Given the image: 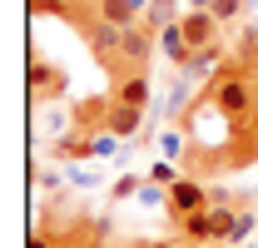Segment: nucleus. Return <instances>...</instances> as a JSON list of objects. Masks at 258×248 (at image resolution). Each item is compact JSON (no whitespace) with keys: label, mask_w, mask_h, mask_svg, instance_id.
Instances as JSON below:
<instances>
[{"label":"nucleus","mask_w":258,"mask_h":248,"mask_svg":"<svg viewBox=\"0 0 258 248\" xmlns=\"http://www.w3.org/2000/svg\"><path fill=\"white\" fill-rule=\"evenodd\" d=\"M154 50H159V30H149L144 20L129 25L124 40H119V75H124V70H149Z\"/></svg>","instance_id":"f03ea898"},{"label":"nucleus","mask_w":258,"mask_h":248,"mask_svg":"<svg viewBox=\"0 0 258 248\" xmlns=\"http://www.w3.org/2000/svg\"><path fill=\"white\" fill-rule=\"evenodd\" d=\"M209 10H214V20H219V25H238V20H243V10H248V0H214V5H209Z\"/></svg>","instance_id":"2eb2a0df"},{"label":"nucleus","mask_w":258,"mask_h":248,"mask_svg":"<svg viewBox=\"0 0 258 248\" xmlns=\"http://www.w3.org/2000/svg\"><path fill=\"white\" fill-rule=\"evenodd\" d=\"M149 70H124L119 80H114V90H109V99L114 104H134V109H149Z\"/></svg>","instance_id":"423d86ee"},{"label":"nucleus","mask_w":258,"mask_h":248,"mask_svg":"<svg viewBox=\"0 0 258 248\" xmlns=\"http://www.w3.org/2000/svg\"><path fill=\"white\" fill-rule=\"evenodd\" d=\"M179 30L189 35L194 50H204V45H214V40L224 35V25L214 20V10H184V15H179Z\"/></svg>","instance_id":"0eeeda50"},{"label":"nucleus","mask_w":258,"mask_h":248,"mask_svg":"<svg viewBox=\"0 0 258 248\" xmlns=\"http://www.w3.org/2000/svg\"><path fill=\"white\" fill-rule=\"evenodd\" d=\"M25 248H64L60 233H50V228H35L30 238H25Z\"/></svg>","instance_id":"dca6fc26"},{"label":"nucleus","mask_w":258,"mask_h":248,"mask_svg":"<svg viewBox=\"0 0 258 248\" xmlns=\"http://www.w3.org/2000/svg\"><path fill=\"white\" fill-rule=\"evenodd\" d=\"M174 20H179V0H149V10H144L149 30H169Z\"/></svg>","instance_id":"ddd939ff"},{"label":"nucleus","mask_w":258,"mask_h":248,"mask_svg":"<svg viewBox=\"0 0 258 248\" xmlns=\"http://www.w3.org/2000/svg\"><path fill=\"white\" fill-rule=\"evenodd\" d=\"M159 50H164V60L174 65V70H189V60H194V45H189V35L179 30V20L169 30H159Z\"/></svg>","instance_id":"9d476101"},{"label":"nucleus","mask_w":258,"mask_h":248,"mask_svg":"<svg viewBox=\"0 0 258 248\" xmlns=\"http://www.w3.org/2000/svg\"><path fill=\"white\" fill-rule=\"evenodd\" d=\"M119 248H149V243H119Z\"/></svg>","instance_id":"5701e85b"},{"label":"nucleus","mask_w":258,"mask_h":248,"mask_svg":"<svg viewBox=\"0 0 258 248\" xmlns=\"http://www.w3.org/2000/svg\"><path fill=\"white\" fill-rule=\"evenodd\" d=\"M90 5H95L99 20H109V25H119V30L139 25V10H134V0H90Z\"/></svg>","instance_id":"9b49d317"},{"label":"nucleus","mask_w":258,"mask_h":248,"mask_svg":"<svg viewBox=\"0 0 258 248\" xmlns=\"http://www.w3.org/2000/svg\"><path fill=\"white\" fill-rule=\"evenodd\" d=\"M253 228H258V209H248V204H243V209H238V223H233V233L224 238V248L248 243V238H253Z\"/></svg>","instance_id":"4468645a"},{"label":"nucleus","mask_w":258,"mask_h":248,"mask_svg":"<svg viewBox=\"0 0 258 248\" xmlns=\"http://www.w3.org/2000/svg\"><path fill=\"white\" fill-rule=\"evenodd\" d=\"M64 85H70V75H64L60 65H45L40 55H30V99H60Z\"/></svg>","instance_id":"39448f33"},{"label":"nucleus","mask_w":258,"mask_h":248,"mask_svg":"<svg viewBox=\"0 0 258 248\" xmlns=\"http://www.w3.org/2000/svg\"><path fill=\"white\" fill-rule=\"evenodd\" d=\"M199 99H204V104H209V109L233 129V134H238V129H248V124L258 119V109H253V85H248V65H238V60L219 65V75H209V80H204Z\"/></svg>","instance_id":"f257e3e1"},{"label":"nucleus","mask_w":258,"mask_h":248,"mask_svg":"<svg viewBox=\"0 0 258 248\" xmlns=\"http://www.w3.org/2000/svg\"><path fill=\"white\" fill-rule=\"evenodd\" d=\"M214 65H228V55H224V45H219V40H214V45H204V50H194V60H189L184 75H189V80H209L204 70H214Z\"/></svg>","instance_id":"f8f14e48"},{"label":"nucleus","mask_w":258,"mask_h":248,"mask_svg":"<svg viewBox=\"0 0 258 248\" xmlns=\"http://www.w3.org/2000/svg\"><path fill=\"white\" fill-rule=\"evenodd\" d=\"M139 174H124V179H119V184H114V199H129V194H139Z\"/></svg>","instance_id":"f3484780"},{"label":"nucleus","mask_w":258,"mask_h":248,"mask_svg":"<svg viewBox=\"0 0 258 248\" xmlns=\"http://www.w3.org/2000/svg\"><path fill=\"white\" fill-rule=\"evenodd\" d=\"M169 214H174V223L179 218H189V214H199V209H209V189L199 184L194 174H179L174 184H169V204H164Z\"/></svg>","instance_id":"7ed1b4c3"},{"label":"nucleus","mask_w":258,"mask_h":248,"mask_svg":"<svg viewBox=\"0 0 258 248\" xmlns=\"http://www.w3.org/2000/svg\"><path fill=\"white\" fill-rule=\"evenodd\" d=\"M149 179H159V184H174L179 174H174V164H154V169H149Z\"/></svg>","instance_id":"a211bd4d"},{"label":"nucleus","mask_w":258,"mask_h":248,"mask_svg":"<svg viewBox=\"0 0 258 248\" xmlns=\"http://www.w3.org/2000/svg\"><path fill=\"white\" fill-rule=\"evenodd\" d=\"M85 35H90V50H95V60H99V65H109V70H119V40H124V30L95 15V20H85Z\"/></svg>","instance_id":"20e7f679"},{"label":"nucleus","mask_w":258,"mask_h":248,"mask_svg":"<svg viewBox=\"0 0 258 248\" xmlns=\"http://www.w3.org/2000/svg\"><path fill=\"white\" fill-rule=\"evenodd\" d=\"M248 85H253V109H258V65L248 70Z\"/></svg>","instance_id":"aec40b11"},{"label":"nucleus","mask_w":258,"mask_h":248,"mask_svg":"<svg viewBox=\"0 0 258 248\" xmlns=\"http://www.w3.org/2000/svg\"><path fill=\"white\" fill-rule=\"evenodd\" d=\"M179 228H184V238H189L194 248H209V243H219V223H214V209H199V214L179 218Z\"/></svg>","instance_id":"1a4fd4ad"},{"label":"nucleus","mask_w":258,"mask_h":248,"mask_svg":"<svg viewBox=\"0 0 258 248\" xmlns=\"http://www.w3.org/2000/svg\"><path fill=\"white\" fill-rule=\"evenodd\" d=\"M184 5H189V10H209L214 0H184Z\"/></svg>","instance_id":"412c9836"},{"label":"nucleus","mask_w":258,"mask_h":248,"mask_svg":"<svg viewBox=\"0 0 258 248\" xmlns=\"http://www.w3.org/2000/svg\"><path fill=\"white\" fill-rule=\"evenodd\" d=\"M149 248H194V243H189V238H184V233H179V238H154V243H149Z\"/></svg>","instance_id":"6ab92c4d"},{"label":"nucleus","mask_w":258,"mask_h":248,"mask_svg":"<svg viewBox=\"0 0 258 248\" xmlns=\"http://www.w3.org/2000/svg\"><path fill=\"white\" fill-rule=\"evenodd\" d=\"M144 129V109H134V104H114L109 99V109H104V134H114V139H134Z\"/></svg>","instance_id":"6e6552de"},{"label":"nucleus","mask_w":258,"mask_h":248,"mask_svg":"<svg viewBox=\"0 0 258 248\" xmlns=\"http://www.w3.org/2000/svg\"><path fill=\"white\" fill-rule=\"evenodd\" d=\"M134 10H139V20H144V10H149V0H134Z\"/></svg>","instance_id":"4be33fe9"}]
</instances>
